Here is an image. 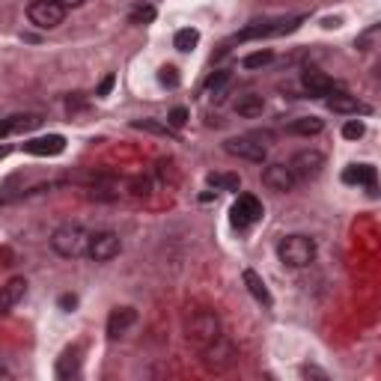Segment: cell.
I'll list each match as a JSON object with an SVG mask.
<instances>
[{"mask_svg":"<svg viewBox=\"0 0 381 381\" xmlns=\"http://www.w3.org/2000/svg\"><path fill=\"white\" fill-rule=\"evenodd\" d=\"M185 334H188V343L194 345L197 352L209 349L211 343H218L223 337L218 313L215 310H197V313H190V319L185 324Z\"/></svg>","mask_w":381,"mask_h":381,"instance_id":"cell-1","label":"cell"},{"mask_svg":"<svg viewBox=\"0 0 381 381\" xmlns=\"http://www.w3.org/2000/svg\"><path fill=\"white\" fill-rule=\"evenodd\" d=\"M277 256L280 262L286 268H307L313 260H316V241L310 239V235H283L277 244Z\"/></svg>","mask_w":381,"mask_h":381,"instance_id":"cell-2","label":"cell"},{"mask_svg":"<svg viewBox=\"0 0 381 381\" xmlns=\"http://www.w3.org/2000/svg\"><path fill=\"white\" fill-rule=\"evenodd\" d=\"M87 244H89V232L81 227V223H63V227H57L54 235H51L54 253L66 256V260H77V256H84Z\"/></svg>","mask_w":381,"mask_h":381,"instance_id":"cell-3","label":"cell"},{"mask_svg":"<svg viewBox=\"0 0 381 381\" xmlns=\"http://www.w3.org/2000/svg\"><path fill=\"white\" fill-rule=\"evenodd\" d=\"M66 13H69V9L60 6L57 0H30V6H27L30 24L39 30H57L66 21Z\"/></svg>","mask_w":381,"mask_h":381,"instance_id":"cell-4","label":"cell"},{"mask_svg":"<svg viewBox=\"0 0 381 381\" xmlns=\"http://www.w3.org/2000/svg\"><path fill=\"white\" fill-rule=\"evenodd\" d=\"M304 18H277V21H253L241 33H235V42H251V39H268V36H283L301 27Z\"/></svg>","mask_w":381,"mask_h":381,"instance_id":"cell-5","label":"cell"},{"mask_svg":"<svg viewBox=\"0 0 381 381\" xmlns=\"http://www.w3.org/2000/svg\"><path fill=\"white\" fill-rule=\"evenodd\" d=\"M262 215H265V209H262V203H260V200H256L253 194H241V197L232 203V209H230V221H232L235 230L253 227L256 221H262Z\"/></svg>","mask_w":381,"mask_h":381,"instance_id":"cell-6","label":"cell"},{"mask_svg":"<svg viewBox=\"0 0 381 381\" xmlns=\"http://www.w3.org/2000/svg\"><path fill=\"white\" fill-rule=\"evenodd\" d=\"M122 251V241L117 232H93L89 235V244H87V256L93 262H110L117 260Z\"/></svg>","mask_w":381,"mask_h":381,"instance_id":"cell-7","label":"cell"},{"mask_svg":"<svg viewBox=\"0 0 381 381\" xmlns=\"http://www.w3.org/2000/svg\"><path fill=\"white\" fill-rule=\"evenodd\" d=\"M324 167V155L319 149H301L292 155V161H289V170L298 182H307V179H316Z\"/></svg>","mask_w":381,"mask_h":381,"instance_id":"cell-8","label":"cell"},{"mask_svg":"<svg viewBox=\"0 0 381 381\" xmlns=\"http://www.w3.org/2000/svg\"><path fill=\"white\" fill-rule=\"evenodd\" d=\"M262 185L268 190H277V194H289L298 185V179L289 170V164H268L262 170Z\"/></svg>","mask_w":381,"mask_h":381,"instance_id":"cell-9","label":"cell"},{"mask_svg":"<svg viewBox=\"0 0 381 381\" xmlns=\"http://www.w3.org/2000/svg\"><path fill=\"white\" fill-rule=\"evenodd\" d=\"M223 149L235 158H244V161H253V164H262L265 161V147L256 143V137H230L223 143Z\"/></svg>","mask_w":381,"mask_h":381,"instance_id":"cell-10","label":"cell"},{"mask_svg":"<svg viewBox=\"0 0 381 381\" xmlns=\"http://www.w3.org/2000/svg\"><path fill=\"white\" fill-rule=\"evenodd\" d=\"M134 322H137V310H134V307H117V310L107 316V337H110V340L122 337V334H126Z\"/></svg>","mask_w":381,"mask_h":381,"instance_id":"cell-11","label":"cell"},{"mask_svg":"<svg viewBox=\"0 0 381 381\" xmlns=\"http://www.w3.org/2000/svg\"><path fill=\"white\" fill-rule=\"evenodd\" d=\"M24 295H27V280L24 277H13L6 286H0V316L13 310Z\"/></svg>","mask_w":381,"mask_h":381,"instance_id":"cell-12","label":"cell"},{"mask_svg":"<svg viewBox=\"0 0 381 381\" xmlns=\"http://www.w3.org/2000/svg\"><path fill=\"white\" fill-rule=\"evenodd\" d=\"M232 357H235V349L227 343V340H218V343H211L209 349H203V361L209 366H215V369H227L232 364Z\"/></svg>","mask_w":381,"mask_h":381,"instance_id":"cell-13","label":"cell"},{"mask_svg":"<svg viewBox=\"0 0 381 381\" xmlns=\"http://www.w3.org/2000/svg\"><path fill=\"white\" fill-rule=\"evenodd\" d=\"M66 149V137L60 134H48V137H33L24 143V152L30 155H60Z\"/></svg>","mask_w":381,"mask_h":381,"instance_id":"cell-14","label":"cell"},{"mask_svg":"<svg viewBox=\"0 0 381 381\" xmlns=\"http://www.w3.org/2000/svg\"><path fill=\"white\" fill-rule=\"evenodd\" d=\"M301 84H304V89L310 96H328V93L337 89V84H334L331 77L324 72H319V69H307L304 75H301Z\"/></svg>","mask_w":381,"mask_h":381,"instance_id":"cell-15","label":"cell"},{"mask_svg":"<svg viewBox=\"0 0 381 381\" xmlns=\"http://www.w3.org/2000/svg\"><path fill=\"white\" fill-rule=\"evenodd\" d=\"M345 185H366L369 190H375V167L373 164H349L343 170Z\"/></svg>","mask_w":381,"mask_h":381,"instance_id":"cell-16","label":"cell"},{"mask_svg":"<svg viewBox=\"0 0 381 381\" xmlns=\"http://www.w3.org/2000/svg\"><path fill=\"white\" fill-rule=\"evenodd\" d=\"M262 110H265V98L256 96V93H248V96H241L239 102H235V114L244 117V119L262 117Z\"/></svg>","mask_w":381,"mask_h":381,"instance_id":"cell-17","label":"cell"},{"mask_svg":"<svg viewBox=\"0 0 381 381\" xmlns=\"http://www.w3.org/2000/svg\"><path fill=\"white\" fill-rule=\"evenodd\" d=\"M328 107L334 110V114H357V110H364V105L357 102L354 96H349V93H328Z\"/></svg>","mask_w":381,"mask_h":381,"instance_id":"cell-18","label":"cell"},{"mask_svg":"<svg viewBox=\"0 0 381 381\" xmlns=\"http://www.w3.org/2000/svg\"><path fill=\"white\" fill-rule=\"evenodd\" d=\"M244 283H248L251 295H253L256 301H260L262 307H271V304H274V298H271V292H268L265 280H262L260 274H256V271H251V268H248V271H244Z\"/></svg>","mask_w":381,"mask_h":381,"instance_id":"cell-19","label":"cell"},{"mask_svg":"<svg viewBox=\"0 0 381 381\" xmlns=\"http://www.w3.org/2000/svg\"><path fill=\"white\" fill-rule=\"evenodd\" d=\"M77 369H81V349L72 345V349H66L63 357L57 361V375L60 378H72V375H77Z\"/></svg>","mask_w":381,"mask_h":381,"instance_id":"cell-20","label":"cell"},{"mask_svg":"<svg viewBox=\"0 0 381 381\" xmlns=\"http://www.w3.org/2000/svg\"><path fill=\"white\" fill-rule=\"evenodd\" d=\"M324 128V122L319 117H298L286 126L289 134H301V137H310V134H319Z\"/></svg>","mask_w":381,"mask_h":381,"instance_id":"cell-21","label":"cell"},{"mask_svg":"<svg viewBox=\"0 0 381 381\" xmlns=\"http://www.w3.org/2000/svg\"><path fill=\"white\" fill-rule=\"evenodd\" d=\"M173 45H176V51H182V54L194 51L197 45H200V30H194V27H185V30H179L176 36H173Z\"/></svg>","mask_w":381,"mask_h":381,"instance_id":"cell-22","label":"cell"},{"mask_svg":"<svg viewBox=\"0 0 381 381\" xmlns=\"http://www.w3.org/2000/svg\"><path fill=\"white\" fill-rule=\"evenodd\" d=\"M209 185L218 188V190H239L241 179L235 173H209Z\"/></svg>","mask_w":381,"mask_h":381,"instance_id":"cell-23","label":"cell"},{"mask_svg":"<svg viewBox=\"0 0 381 381\" xmlns=\"http://www.w3.org/2000/svg\"><path fill=\"white\" fill-rule=\"evenodd\" d=\"M274 60V51H253V54H248V57H244L241 60V66H244V69H262V66H268V63H271Z\"/></svg>","mask_w":381,"mask_h":381,"instance_id":"cell-24","label":"cell"},{"mask_svg":"<svg viewBox=\"0 0 381 381\" xmlns=\"http://www.w3.org/2000/svg\"><path fill=\"white\" fill-rule=\"evenodd\" d=\"M230 77H232L230 69H218V72H211V75L206 77V89H209V93H221V89L230 84Z\"/></svg>","mask_w":381,"mask_h":381,"instance_id":"cell-25","label":"cell"},{"mask_svg":"<svg viewBox=\"0 0 381 381\" xmlns=\"http://www.w3.org/2000/svg\"><path fill=\"white\" fill-rule=\"evenodd\" d=\"M131 24H149V21H155V6L149 3H137L131 9V15H128Z\"/></svg>","mask_w":381,"mask_h":381,"instance_id":"cell-26","label":"cell"},{"mask_svg":"<svg viewBox=\"0 0 381 381\" xmlns=\"http://www.w3.org/2000/svg\"><path fill=\"white\" fill-rule=\"evenodd\" d=\"M36 126H42L39 114H18V117H13V131H30Z\"/></svg>","mask_w":381,"mask_h":381,"instance_id":"cell-27","label":"cell"},{"mask_svg":"<svg viewBox=\"0 0 381 381\" xmlns=\"http://www.w3.org/2000/svg\"><path fill=\"white\" fill-rule=\"evenodd\" d=\"M158 84L167 87V89H176L179 84H182V77H179V69H176V66H161V72H158Z\"/></svg>","mask_w":381,"mask_h":381,"instance_id":"cell-28","label":"cell"},{"mask_svg":"<svg viewBox=\"0 0 381 381\" xmlns=\"http://www.w3.org/2000/svg\"><path fill=\"white\" fill-rule=\"evenodd\" d=\"M131 128L152 131V134H170V131H173L170 126H161V122H155V119H137V122H131Z\"/></svg>","mask_w":381,"mask_h":381,"instance_id":"cell-29","label":"cell"},{"mask_svg":"<svg viewBox=\"0 0 381 381\" xmlns=\"http://www.w3.org/2000/svg\"><path fill=\"white\" fill-rule=\"evenodd\" d=\"M364 131H366V126H364L361 119H349V122L343 126V137H345V140H361Z\"/></svg>","mask_w":381,"mask_h":381,"instance_id":"cell-30","label":"cell"},{"mask_svg":"<svg viewBox=\"0 0 381 381\" xmlns=\"http://www.w3.org/2000/svg\"><path fill=\"white\" fill-rule=\"evenodd\" d=\"M185 122H188V110L185 107H173L170 117H167V126H170V128H182Z\"/></svg>","mask_w":381,"mask_h":381,"instance_id":"cell-31","label":"cell"},{"mask_svg":"<svg viewBox=\"0 0 381 381\" xmlns=\"http://www.w3.org/2000/svg\"><path fill=\"white\" fill-rule=\"evenodd\" d=\"M114 84H117V77H114V75H107L105 81L98 84V93H96V96H102V98H105V96L110 93V89H114Z\"/></svg>","mask_w":381,"mask_h":381,"instance_id":"cell-32","label":"cell"},{"mask_svg":"<svg viewBox=\"0 0 381 381\" xmlns=\"http://www.w3.org/2000/svg\"><path fill=\"white\" fill-rule=\"evenodd\" d=\"M60 307H63V310H75V307H77V298H75V295H63V298H60Z\"/></svg>","mask_w":381,"mask_h":381,"instance_id":"cell-33","label":"cell"},{"mask_svg":"<svg viewBox=\"0 0 381 381\" xmlns=\"http://www.w3.org/2000/svg\"><path fill=\"white\" fill-rule=\"evenodd\" d=\"M6 134H13V117L0 119V137H6Z\"/></svg>","mask_w":381,"mask_h":381,"instance_id":"cell-34","label":"cell"},{"mask_svg":"<svg viewBox=\"0 0 381 381\" xmlns=\"http://www.w3.org/2000/svg\"><path fill=\"white\" fill-rule=\"evenodd\" d=\"M60 6H66V9H77V6H84L87 0H57Z\"/></svg>","mask_w":381,"mask_h":381,"instance_id":"cell-35","label":"cell"},{"mask_svg":"<svg viewBox=\"0 0 381 381\" xmlns=\"http://www.w3.org/2000/svg\"><path fill=\"white\" fill-rule=\"evenodd\" d=\"M0 378H13V373H9L6 366H0Z\"/></svg>","mask_w":381,"mask_h":381,"instance_id":"cell-36","label":"cell"},{"mask_svg":"<svg viewBox=\"0 0 381 381\" xmlns=\"http://www.w3.org/2000/svg\"><path fill=\"white\" fill-rule=\"evenodd\" d=\"M6 155H9V147H0V161H3Z\"/></svg>","mask_w":381,"mask_h":381,"instance_id":"cell-37","label":"cell"}]
</instances>
